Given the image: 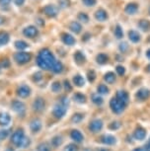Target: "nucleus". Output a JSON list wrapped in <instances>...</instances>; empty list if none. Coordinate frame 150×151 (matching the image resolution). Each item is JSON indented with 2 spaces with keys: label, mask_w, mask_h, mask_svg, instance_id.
I'll return each mask as SVG.
<instances>
[{
  "label": "nucleus",
  "mask_w": 150,
  "mask_h": 151,
  "mask_svg": "<svg viewBox=\"0 0 150 151\" xmlns=\"http://www.w3.org/2000/svg\"><path fill=\"white\" fill-rule=\"evenodd\" d=\"M83 1H84V3L87 5V6H90V5L94 4L95 0H83Z\"/></svg>",
  "instance_id": "obj_48"
},
{
  "label": "nucleus",
  "mask_w": 150,
  "mask_h": 151,
  "mask_svg": "<svg viewBox=\"0 0 150 151\" xmlns=\"http://www.w3.org/2000/svg\"><path fill=\"white\" fill-rule=\"evenodd\" d=\"M55 61L56 59L55 58V55L47 48L39 50V55L37 56V64L39 68L44 70H52Z\"/></svg>",
  "instance_id": "obj_1"
},
{
  "label": "nucleus",
  "mask_w": 150,
  "mask_h": 151,
  "mask_svg": "<svg viewBox=\"0 0 150 151\" xmlns=\"http://www.w3.org/2000/svg\"><path fill=\"white\" fill-rule=\"evenodd\" d=\"M79 19L82 20V21H84V22L88 21V17L85 15V14H80V15H79Z\"/></svg>",
  "instance_id": "obj_45"
},
{
  "label": "nucleus",
  "mask_w": 150,
  "mask_h": 151,
  "mask_svg": "<svg viewBox=\"0 0 150 151\" xmlns=\"http://www.w3.org/2000/svg\"><path fill=\"white\" fill-rule=\"evenodd\" d=\"M104 79L108 84H113L116 81V76H115V74L113 72H109V73H107L106 75H105Z\"/></svg>",
  "instance_id": "obj_29"
},
{
  "label": "nucleus",
  "mask_w": 150,
  "mask_h": 151,
  "mask_svg": "<svg viewBox=\"0 0 150 151\" xmlns=\"http://www.w3.org/2000/svg\"><path fill=\"white\" fill-rule=\"evenodd\" d=\"M144 148H145L146 151H150V138L148 139V141L145 143V146H144Z\"/></svg>",
  "instance_id": "obj_49"
},
{
  "label": "nucleus",
  "mask_w": 150,
  "mask_h": 151,
  "mask_svg": "<svg viewBox=\"0 0 150 151\" xmlns=\"http://www.w3.org/2000/svg\"><path fill=\"white\" fill-rule=\"evenodd\" d=\"M16 94L19 98L21 99H26V98H29L32 94V89H31L30 86H28L26 84H22L18 86L16 90Z\"/></svg>",
  "instance_id": "obj_7"
},
{
  "label": "nucleus",
  "mask_w": 150,
  "mask_h": 151,
  "mask_svg": "<svg viewBox=\"0 0 150 151\" xmlns=\"http://www.w3.org/2000/svg\"><path fill=\"white\" fill-rule=\"evenodd\" d=\"M14 45L19 52H24V50H26L27 47H29V44L27 42L23 41V40H18L14 42Z\"/></svg>",
  "instance_id": "obj_21"
},
{
  "label": "nucleus",
  "mask_w": 150,
  "mask_h": 151,
  "mask_svg": "<svg viewBox=\"0 0 150 151\" xmlns=\"http://www.w3.org/2000/svg\"><path fill=\"white\" fill-rule=\"evenodd\" d=\"M148 70L150 71V65H149V66H148Z\"/></svg>",
  "instance_id": "obj_55"
},
{
  "label": "nucleus",
  "mask_w": 150,
  "mask_h": 151,
  "mask_svg": "<svg viewBox=\"0 0 150 151\" xmlns=\"http://www.w3.org/2000/svg\"><path fill=\"white\" fill-rule=\"evenodd\" d=\"M62 142H63V138H62V136L57 134V135L52 136V137L50 138V145L52 148H57V147H59L62 144Z\"/></svg>",
  "instance_id": "obj_19"
},
{
  "label": "nucleus",
  "mask_w": 150,
  "mask_h": 151,
  "mask_svg": "<svg viewBox=\"0 0 150 151\" xmlns=\"http://www.w3.org/2000/svg\"><path fill=\"white\" fill-rule=\"evenodd\" d=\"M135 97L139 101H145V100H147L150 97V91L146 89V88H141V89L137 91Z\"/></svg>",
  "instance_id": "obj_15"
},
{
  "label": "nucleus",
  "mask_w": 150,
  "mask_h": 151,
  "mask_svg": "<svg viewBox=\"0 0 150 151\" xmlns=\"http://www.w3.org/2000/svg\"><path fill=\"white\" fill-rule=\"evenodd\" d=\"M23 35L29 39H34L39 35V30L35 26H28L23 30Z\"/></svg>",
  "instance_id": "obj_11"
},
{
  "label": "nucleus",
  "mask_w": 150,
  "mask_h": 151,
  "mask_svg": "<svg viewBox=\"0 0 150 151\" xmlns=\"http://www.w3.org/2000/svg\"><path fill=\"white\" fill-rule=\"evenodd\" d=\"M73 100L76 102V103H79V104H84L86 103V96L83 95L82 93H75L73 95Z\"/></svg>",
  "instance_id": "obj_23"
},
{
  "label": "nucleus",
  "mask_w": 150,
  "mask_h": 151,
  "mask_svg": "<svg viewBox=\"0 0 150 151\" xmlns=\"http://www.w3.org/2000/svg\"><path fill=\"white\" fill-rule=\"evenodd\" d=\"M79 147L75 143H69L64 147V151H78Z\"/></svg>",
  "instance_id": "obj_35"
},
{
  "label": "nucleus",
  "mask_w": 150,
  "mask_h": 151,
  "mask_svg": "<svg viewBox=\"0 0 150 151\" xmlns=\"http://www.w3.org/2000/svg\"><path fill=\"white\" fill-rule=\"evenodd\" d=\"M116 98H117L118 101H120L121 103L123 105L124 107H126V105L128 104L129 97H128V94H127V92H126V91H123V90L118 91Z\"/></svg>",
  "instance_id": "obj_13"
},
{
  "label": "nucleus",
  "mask_w": 150,
  "mask_h": 151,
  "mask_svg": "<svg viewBox=\"0 0 150 151\" xmlns=\"http://www.w3.org/2000/svg\"><path fill=\"white\" fill-rule=\"evenodd\" d=\"M44 12L49 17H55L57 15L58 10L55 5H47V6L44 8Z\"/></svg>",
  "instance_id": "obj_18"
},
{
  "label": "nucleus",
  "mask_w": 150,
  "mask_h": 151,
  "mask_svg": "<svg viewBox=\"0 0 150 151\" xmlns=\"http://www.w3.org/2000/svg\"><path fill=\"white\" fill-rule=\"evenodd\" d=\"M66 112H67V107L58 102L57 104L55 105L52 114V116H55V119H60L63 118L64 116H65Z\"/></svg>",
  "instance_id": "obj_6"
},
{
  "label": "nucleus",
  "mask_w": 150,
  "mask_h": 151,
  "mask_svg": "<svg viewBox=\"0 0 150 151\" xmlns=\"http://www.w3.org/2000/svg\"><path fill=\"white\" fill-rule=\"evenodd\" d=\"M97 92L99 95H106V94L109 93V88L105 84H100L97 87Z\"/></svg>",
  "instance_id": "obj_30"
},
{
  "label": "nucleus",
  "mask_w": 150,
  "mask_h": 151,
  "mask_svg": "<svg viewBox=\"0 0 150 151\" xmlns=\"http://www.w3.org/2000/svg\"><path fill=\"white\" fill-rule=\"evenodd\" d=\"M63 86H64V89H65L66 92H70V91L72 90V86H71V84H70V82H69L68 80H65V81H64Z\"/></svg>",
  "instance_id": "obj_40"
},
{
  "label": "nucleus",
  "mask_w": 150,
  "mask_h": 151,
  "mask_svg": "<svg viewBox=\"0 0 150 151\" xmlns=\"http://www.w3.org/2000/svg\"><path fill=\"white\" fill-rule=\"evenodd\" d=\"M26 137L25 134V130L22 127H18L15 132H14L10 136V142L12 143L14 146L20 148V145L22 144V142Z\"/></svg>",
  "instance_id": "obj_2"
},
{
  "label": "nucleus",
  "mask_w": 150,
  "mask_h": 151,
  "mask_svg": "<svg viewBox=\"0 0 150 151\" xmlns=\"http://www.w3.org/2000/svg\"><path fill=\"white\" fill-rule=\"evenodd\" d=\"M1 67L3 68H9L10 67V60L8 58H5L1 61Z\"/></svg>",
  "instance_id": "obj_41"
},
{
  "label": "nucleus",
  "mask_w": 150,
  "mask_h": 151,
  "mask_svg": "<svg viewBox=\"0 0 150 151\" xmlns=\"http://www.w3.org/2000/svg\"><path fill=\"white\" fill-rule=\"evenodd\" d=\"M120 127H121V124L118 122H111V124H109V129H113V130L118 129Z\"/></svg>",
  "instance_id": "obj_39"
},
{
  "label": "nucleus",
  "mask_w": 150,
  "mask_h": 151,
  "mask_svg": "<svg viewBox=\"0 0 150 151\" xmlns=\"http://www.w3.org/2000/svg\"><path fill=\"white\" fill-rule=\"evenodd\" d=\"M117 71H118V73L120 74V75H123V74L124 73V68L121 67V66H118L117 67Z\"/></svg>",
  "instance_id": "obj_47"
},
{
  "label": "nucleus",
  "mask_w": 150,
  "mask_h": 151,
  "mask_svg": "<svg viewBox=\"0 0 150 151\" xmlns=\"http://www.w3.org/2000/svg\"><path fill=\"white\" fill-rule=\"evenodd\" d=\"M14 2H15L17 6H22L25 3V0H14Z\"/></svg>",
  "instance_id": "obj_46"
},
{
  "label": "nucleus",
  "mask_w": 150,
  "mask_h": 151,
  "mask_svg": "<svg viewBox=\"0 0 150 151\" xmlns=\"http://www.w3.org/2000/svg\"><path fill=\"white\" fill-rule=\"evenodd\" d=\"M91 100H92V102L94 103L95 105H97V106H101L102 104L104 103V100L103 98L99 95V94H93L92 97H91Z\"/></svg>",
  "instance_id": "obj_26"
},
{
  "label": "nucleus",
  "mask_w": 150,
  "mask_h": 151,
  "mask_svg": "<svg viewBox=\"0 0 150 151\" xmlns=\"http://www.w3.org/2000/svg\"><path fill=\"white\" fill-rule=\"evenodd\" d=\"M29 129L30 132L33 134H37L42 130V122L39 118H34L29 124Z\"/></svg>",
  "instance_id": "obj_8"
},
{
  "label": "nucleus",
  "mask_w": 150,
  "mask_h": 151,
  "mask_svg": "<svg viewBox=\"0 0 150 151\" xmlns=\"http://www.w3.org/2000/svg\"><path fill=\"white\" fill-rule=\"evenodd\" d=\"M4 23H5V18L3 16L0 15V25H3Z\"/></svg>",
  "instance_id": "obj_51"
},
{
  "label": "nucleus",
  "mask_w": 150,
  "mask_h": 151,
  "mask_svg": "<svg viewBox=\"0 0 150 151\" xmlns=\"http://www.w3.org/2000/svg\"><path fill=\"white\" fill-rule=\"evenodd\" d=\"M13 58L16 63L23 65V64L28 63V62H30V60L32 59V55L27 52H18L14 53Z\"/></svg>",
  "instance_id": "obj_4"
},
{
  "label": "nucleus",
  "mask_w": 150,
  "mask_h": 151,
  "mask_svg": "<svg viewBox=\"0 0 150 151\" xmlns=\"http://www.w3.org/2000/svg\"><path fill=\"white\" fill-rule=\"evenodd\" d=\"M103 121L100 119H95L89 124V130L93 133H97L99 132H101L103 129Z\"/></svg>",
  "instance_id": "obj_10"
},
{
  "label": "nucleus",
  "mask_w": 150,
  "mask_h": 151,
  "mask_svg": "<svg viewBox=\"0 0 150 151\" xmlns=\"http://www.w3.org/2000/svg\"><path fill=\"white\" fill-rule=\"evenodd\" d=\"M110 108H111V110L115 114H121L123 112V110L126 107H124L117 98H115L114 97V98L110 101Z\"/></svg>",
  "instance_id": "obj_9"
},
{
  "label": "nucleus",
  "mask_w": 150,
  "mask_h": 151,
  "mask_svg": "<svg viewBox=\"0 0 150 151\" xmlns=\"http://www.w3.org/2000/svg\"><path fill=\"white\" fill-rule=\"evenodd\" d=\"M10 41V36L9 34L5 31H1L0 32V47H3L6 45Z\"/></svg>",
  "instance_id": "obj_20"
},
{
  "label": "nucleus",
  "mask_w": 150,
  "mask_h": 151,
  "mask_svg": "<svg viewBox=\"0 0 150 151\" xmlns=\"http://www.w3.org/2000/svg\"><path fill=\"white\" fill-rule=\"evenodd\" d=\"M37 151H52V146L47 142H42L37 146Z\"/></svg>",
  "instance_id": "obj_27"
},
{
  "label": "nucleus",
  "mask_w": 150,
  "mask_h": 151,
  "mask_svg": "<svg viewBox=\"0 0 150 151\" xmlns=\"http://www.w3.org/2000/svg\"><path fill=\"white\" fill-rule=\"evenodd\" d=\"M61 39H62V42L67 45H73L76 42L75 39L73 38L71 35H69V34H62Z\"/></svg>",
  "instance_id": "obj_22"
},
{
  "label": "nucleus",
  "mask_w": 150,
  "mask_h": 151,
  "mask_svg": "<svg viewBox=\"0 0 150 151\" xmlns=\"http://www.w3.org/2000/svg\"><path fill=\"white\" fill-rule=\"evenodd\" d=\"M70 137L73 141H75L76 143H81L84 140V135L82 134V132L78 129H72L70 132Z\"/></svg>",
  "instance_id": "obj_14"
},
{
  "label": "nucleus",
  "mask_w": 150,
  "mask_h": 151,
  "mask_svg": "<svg viewBox=\"0 0 150 151\" xmlns=\"http://www.w3.org/2000/svg\"><path fill=\"white\" fill-rule=\"evenodd\" d=\"M12 118H11L10 114L6 112H0V127H6L11 124Z\"/></svg>",
  "instance_id": "obj_12"
},
{
  "label": "nucleus",
  "mask_w": 150,
  "mask_h": 151,
  "mask_svg": "<svg viewBox=\"0 0 150 151\" xmlns=\"http://www.w3.org/2000/svg\"><path fill=\"white\" fill-rule=\"evenodd\" d=\"M11 106V109L14 113H16L18 116H24L25 114H26V111H27V107L25 105L24 102L20 101V100H13L10 104Z\"/></svg>",
  "instance_id": "obj_3"
},
{
  "label": "nucleus",
  "mask_w": 150,
  "mask_h": 151,
  "mask_svg": "<svg viewBox=\"0 0 150 151\" xmlns=\"http://www.w3.org/2000/svg\"><path fill=\"white\" fill-rule=\"evenodd\" d=\"M59 4H60L62 7L68 6V0H59Z\"/></svg>",
  "instance_id": "obj_44"
},
{
  "label": "nucleus",
  "mask_w": 150,
  "mask_h": 151,
  "mask_svg": "<svg viewBox=\"0 0 150 151\" xmlns=\"http://www.w3.org/2000/svg\"><path fill=\"white\" fill-rule=\"evenodd\" d=\"M5 151H14V150L12 149V148H11V147H10V148H7V149H6V150H5Z\"/></svg>",
  "instance_id": "obj_53"
},
{
  "label": "nucleus",
  "mask_w": 150,
  "mask_h": 151,
  "mask_svg": "<svg viewBox=\"0 0 150 151\" xmlns=\"http://www.w3.org/2000/svg\"><path fill=\"white\" fill-rule=\"evenodd\" d=\"M74 59L78 64H83L85 62V56L83 53H81L80 52H77L74 55Z\"/></svg>",
  "instance_id": "obj_31"
},
{
  "label": "nucleus",
  "mask_w": 150,
  "mask_h": 151,
  "mask_svg": "<svg viewBox=\"0 0 150 151\" xmlns=\"http://www.w3.org/2000/svg\"><path fill=\"white\" fill-rule=\"evenodd\" d=\"M107 60H108V56H106L105 55H99L97 56V61H98V63L104 64V63H106Z\"/></svg>",
  "instance_id": "obj_37"
},
{
  "label": "nucleus",
  "mask_w": 150,
  "mask_h": 151,
  "mask_svg": "<svg viewBox=\"0 0 150 151\" xmlns=\"http://www.w3.org/2000/svg\"><path fill=\"white\" fill-rule=\"evenodd\" d=\"M70 30H71L72 32L78 34L81 31V26L77 22H73V23H71V25H70Z\"/></svg>",
  "instance_id": "obj_34"
},
{
  "label": "nucleus",
  "mask_w": 150,
  "mask_h": 151,
  "mask_svg": "<svg viewBox=\"0 0 150 151\" xmlns=\"http://www.w3.org/2000/svg\"><path fill=\"white\" fill-rule=\"evenodd\" d=\"M147 56L150 58V50H148V52H147Z\"/></svg>",
  "instance_id": "obj_54"
},
{
  "label": "nucleus",
  "mask_w": 150,
  "mask_h": 151,
  "mask_svg": "<svg viewBox=\"0 0 150 151\" xmlns=\"http://www.w3.org/2000/svg\"><path fill=\"white\" fill-rule=\"evenodd\" d=\"M84 118H85L84 114L76 113V114H74V115L72 116V118H71V122H72V124H79V122H81L82 121H83Z\"/></svg>",
  "instance_id": "obj_25"
},
{
  "label": "nucleus",
  "mask_w": 150,
  "mask_h": 151,
  "mask_svg": "<svg viewBox=\"0 0 150 151\" xmlns=\"http://www.w3.org/2000/svg\"><path fill=\"white\" fill-rule=\"evenodd\" d=\"M73 84L77 87H83L85 85V80L81 75L77 74V75H75L74 77H73Z\"/></svg>",
  "instance_id": "obj_24"
},
{
  "label": "nucleus",
  "mask_w": 150,
  "mask_h": 151,
  "mask_svg": "<svg viewBox=\"0 0 150 151\" xmlns=\"http://www.w3.org/2000/svg\"><path fill=\"white\" fill-rule=\"evenodd\" d=\"M145 136H146V130L141 127H136V129L133 132V137L136 140H143L145 138Z\"/></svg>",
  "instance_id": "obj_16"
},
{
  "label": "nucleus",
  "mask_w": 150,
  "mask_h": 151,
  "mask_svg": "<svg viewBox=\"0 0 150 151\" xmlns=\"http://www.w3.org/2000/svg\"><path fill=\"white\" fill-rule=\"evenodd\" d=\"M31 143H32V141H31V138L28 137V136H26L25 139L23 140V142H22V144L20 145V148H28L31 145Z\"/></svg>",
  "instance_id": "obj_36"
},
{
  "label": "nucleus",
  "mask_w": 150,
  "mask_h": 151,
  "mask_svg": "<svg viewBox=\"0 0 150 151\" xmlns=\"http://www.w3.org/2000/svg\"><path fill=\"white\" fill-rule=\"evenodd\" d=\"M95 78H96V75H95L94 71H90V72L88 73V79H89V81L90 82H93V81L95 80Z\"/></svg>",
  "instance_id": "obj_43"
},
{
  "label": "nucleus",
  "mask_w": 150,
  "mask_h": 151,
  "mask_svg": "<svg viewBox=\"0 0 150 151\" xmlns=\"http://www.w3.org/2000/svg\"><path fill=\"white\" fill-rule=\"evenodd\" d=\"M9 134H10V129H4V127L2 129H0V141L5 140L9 136Z\"/></svg>",
  "instance_id": "obj_33"
},
{
  "label": "nucleus",
  "mask_w": 150,
  "mask_h": 151,
  "mask_svg": "<svg viewBox=\"0 0 150 151\" xmlns=\"http://www.w3.org/2000/svg\"><path fill=\"white\" fill-rule=\"evenodd\" d=\"M132 151H146V150L144 147H137V148H134Z\"/></svg>",
  "instance_id": "obj_50"
},
{
  "label": "nucleus",
  "mask_w": 150,
  "mask_h": 151,
  "mask_svg": "<svg viewBox=\"0 0 150 151\" xmlns=\"http://www.w3.org/2000/svg\"><path fill=\"white\" fill-rule=\"evenodd\" d=\"M101 139V142L106 145H114L116 142H117V138L115 137L114 135H111V134H105L103 135Z\"/></svg>",
  "instance_id": "obj_17"
},
{
  "label": "nucleus",
  "mask_w": 150,
  "mask_h": 151,
  "mask_svg": "<svg viewBox=\"0 0 150 151\" xmlns=\"http://www.w3.org/2000/svg\"><path fill=\"white\" fill-rule=\"evenodd\" d=\"M47 107V103H46V100L42 97L39 96L35 98V100L33 101L32 103V110L35 113H42L46 110Z\"/></svg>",
  "instance_id": "obj_5"
},
{
  "label": "nucleus",
  "mask_w": 150,
  "mask_h": 151,
  "mask_svg": "<svg viewBox=\"0 0 150 151\" xmlns=\"http://www.w3.org/2000/svg\"><path fill=\"white\" fill-rule=\"evenodd\" d=\"M95 151H110V149L108 148H97Z\"/></svg>",
  "instance_id": "obj_52"
},
{
  "label": "nucleus",
  "mask_w": 150,
  "mask_h": 151,
  "mask_svg": "<svg viewBox=\"0 0 150 151\" xmlns=\"http://www.w3.org/2000/svg\"><path fill=\"white\" fill-rule=\"evenodd\" d=\"M62 89V85L59 81H55L50 86V90L52 91L53 93H59Z\"/></svg>",
  "instance_id": "obj_28"
},
{
  "label": "nucleus",
  "mask_w": 150,
  "mask_h": 151,
  "mask_svg": "<svg viewBox=\"0 0 150 151\" xmlns=\"http://www.w3.org/2000/svg\"><path fill=\"white\" fill-rule=\"evenodd\" d=\"M11 0H0V7H7L9 6Z\"/></svg>",
  "instance_id": "obj_42"
},
{
  "label": "nucleus",
  "mask_w": 150,
  "mask_h": 151,
  "mask_svg": "<svg viewBox=\"0 0 150 151\" xmlns=\"http://www.w3.org/2000/svg\"><path fill=\"white\" fill-rule=\"evenodd\" d=\"M42 79V72H36L35 74L33 75V81L34 82H39Z\"/></svg>",
  "instance_id": "obj_38"
},
{
  "label": "nucleus",
  "mask_w": 150,
  "mask_h": 151,
  "mask_svg": "<svg viewBox=\"0 0 150 151\" xmlns=\"http://www.w3.org/2000/svg\"><path fill=\"white\" fill-rule=\"evenodd\" d=\"M62 69H63V65H62L61 62L58 61V60L55 61V65H53L52 68V70L53 71V72H55V73H60L62 71Z\"/></svg>",
  "instance_id": "obj_32"
}]
</instances>
